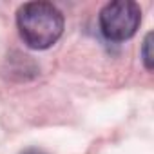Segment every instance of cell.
<instances>
[{
    "instance_id": "obj_1",
    "label": "cell",
    "mask_w": 154,
    "mask_h": 154,
    "mask_svg": "<svg viewBox=\"0 0 154 154\" xmlns=\"http://www.w3.org/2000/svg\"><path fill=\"white\" fill-rule=\"evenodd\" d=\"M17 24L24 44L31 49H47L63 33V17L49 2H29L18 9Z\"/></svg>"
},
{
    "instance_id": "obj_2",
    "label": "cell",
    "mask_w": 154,
    "mask_h": 154,
    "mask_svg": "<svg viewBox=\"0 0 154 154\" xmlns=\"http://www.w3.org/2000/svg\"><path fill=\"white\" fill-rule=\"evenodd\" d=\"M141 22V9L131 0H116L107 4L100 13V27L105 38L123 42L136 35Z\"/></svg>"
},
{
    "instance_id": "obj_3",
    "label": "cell",
    "mask_w": 154,
    "mask_h": 154,
    "mask_svg": "<svg viewBox=\"0 0 154 154\" xmlns=\"http://www.w3.org/2000/svg\"><path fill=\"white\" fill-rule=\"evenodd\" d=\"M141 56H143V63L149 71H152V33H149L143 40V47H141Z\"/></svg>"
},
{
    "instance_id": "obj_4",
    "label": "cell",
    "mask_w": 154,
    "mask_h": 154,
    "mask_svg": "<svg viewBox=\"0 0 154 154\" xmlns=\"http://www.w3.org/2000/svg\"><path fill=\"white\" fill-rule=\"evenodd\" d=\"M22 154H44L42 150H36V149H29V150H26V152H22Z\"/></svg>"
}]
</instances>
